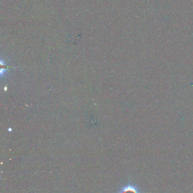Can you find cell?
Returning a JSON list of instances; mask_svg holds the SVG:
<instances>
[{
  "label": "cell",
  "mask_w": 193,
  "mask_h": 193,
  "mask_svg": "<svg viewBox=\"0 0 193 193\" xmlns=\"http://www.w3.org/2000/svg\"><path fill=\"white\" fill-rule=\"evenodd\" d=\"M142 191L138 186L129 181L127 184L121 188L118 193H142Z\"/></svg>",
  "instance_id": "cell-1"
}]
</instances>
